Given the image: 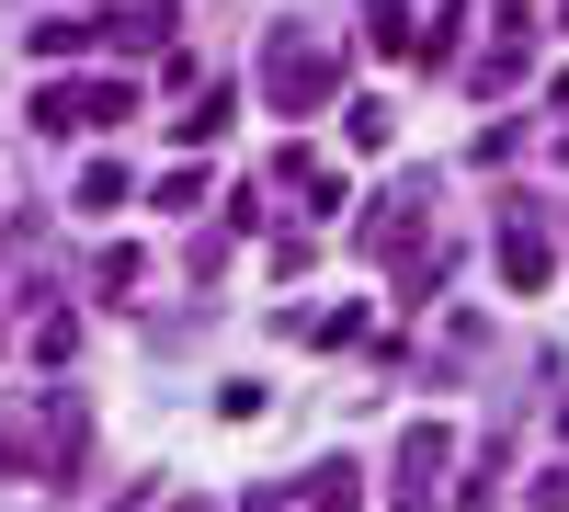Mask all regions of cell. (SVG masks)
Wrapping results in <instances>:
<instances>
[{
    "instance_id": "obj_1",
    "label": "cell",
    "mask_w": 569,
    "mask_h": 512,
    "mask_svg": "<svg viewBox=\"0 0 569 512\" xmlns=\"http://www.w3.org/2000/svg\"><path fill=\"white\" fill-rule=\"evenodd\" d=\"M330 91H342V58H330V34L273 23V34H262V103H273L284 126H308V114H330Z\"/></svg>"
},
{
    "instance_id": "obj_2",
    "label": "cell",
    "mask_w": 569,
    "mask_h": 512,
    "mask_svg": "<svg viewBox=\"0 0 569 512\" xmlns=\"http://www.w3.org/2000/svg\"><path fill=\"white\" fill-rule=\"evenodd\" d=\"M433 251V171H399L388 194L365 205V262H388V285Z\"/></svg>"
},
{
    "instance_id": "obj_3",
    "label": "cell",
    "mask_w": 569,
    "mask_h": 512,
    "mask_svg": "<svg viewBox=\"0 0 569 512\" xmlns=\"http://www.w3.org/2000/svg\"><path fill=\"white\" fill-rule=\"evenodd\" d=\"M490 273H501L512 297H547V285H558V251H547L536 194H501V251H490Z\"/></svg>"
},
{
    "instance_id": "obj_4",
    "label": "cell",
    "mask_w": 569,
    "mask_h": 512,
    "mask_svg": "<svg viewBox=\"0 0 569 512\" xmlns=\"http://www.w3.org/2000/svg\"><path fill=\"white\" fill-rule=\"evenodd\" d=\"M445 468H456V433L445 422H410L399 433V512H445Z\"/></svg>"
},
{
    "instance_id": "obj_5",
    "label": "cell",
    "mask_w": 569,
    "mask_h": 512,
    "mask_svg": "<svg viewBox=\"0 0 569 512\" xmlns=\"http://www.w3.org/2000/svg\"><path fill=\"white\" fill-rule=\"evenodd\" d=\"M34 422H46V479L69 490V479L91 468V399H80V388H58V399L34 410Z\"/></svg>"
},
{
    "instance_id": "obj_6",
    "label": "cell",
    "mask_w": 569,
    "mask_h": 512,
    "mask_svg": "<svg viewBox=\"0 0 569 512\" xmlns=\"http://www.w3.org/2000/svg\"><path fill=\"white\" fill-rule=\"evenodd\" d=\"M182 34V0H126V12H91V46H114V58H149V46Z\"/></svg>"
},
{
    "instance_id": "obj_7",
    "label": "cell",
    "mask_w": 569,
    "mask_h": 512,
    "mask_svg": "<svg viewBox=\"0 0 569 512\" xmlns=\"http://www.w3.org/2000/svg\"><path fill=\"white\" fill-rule=\"evenodd\" d=\"M171 126H182V149H217V137L240 126V91H228V80H206V91H182V114H171Z\"/></svg>"
},
{
    "instance_id": "obj_8",
    "label": "cell",
    "mask_w": 569,
    "mask_h": 512,
    "mask_svg": "<svg viewBox=\"0 0 569 512\" xmlns=\"http://www.w3.org/2000/svg\"><path fill=\"white\" fill-rule=\"evenodd\" d=\"M297 501L308 512H365V468H353V455H319V468L297 479Z\"/></svg>"
},
{
    "instance_id": "obj_9",
    "label": "cell",
    "mask_w": 569,
    "mask_h": 512,
    "mask_svg": "<svg viewBox=\"0 0 569 512\" xmlns=\"http://www.w3.org/2000/svg\"><path fill=\"white\" fill-rule=\"evenodd\" d=\"M467 91H479V103H512V91H525V34H490V58L467 69Z\"/></svg>"
},
{
    "instance_id": "obj_10",
    "label": "cell",
    "mask_w": 569,
    "mask_h": 512,
    "mask_svg": "<svg viewBox=\"0 0 569 512\" xmlns=\"http://www.w3.org/2000/svg\"><path fill=\"white\" fill-rule=\"evenodd\" d=\"M0 479H46V422L0 410Z\"/></svg>"
},
{
    "instance_id": "obj_11",
    "label": "cell",
    "mask_w": 569,
    "mask_h": 512,
    "mask_svg": "<svg viewBox=\"0 0 569 512\" xmlns=\"http://www.w3.org/2000/svg\"><path fill=\"white\" fill-rule=\"evenodd\" d=\"M137 114V80H80V126H126Z\"/></svg>"
},
{
    "instance_id": "obj_12",
    "label": "cell",
    "mask_w": 569,
    "mask_h": 512,
    "mask_svg": "<svg viewBox=\"0 0 569 512\" xmlns=\"http://www.w3.org/2000/svg\"><path fill=\"white\" fill-rule=\"evenodd\" d=\"M126 194H137V171H114V160H103V171H80V194H69V205H80V217H114Z\"/></svg>"
},
{
    "instance_id": "obj_13",
    "label": "cell",
    "mask_w": 569,
    "mask_h": 512,
    "mask_svg": "<svg viewBox=\"0 0 569 512\" xmlns=\"http://www.w3.org/2000/svg\"><path fill=\"white\" fill-rule=\"evenodd\" d=\"M456 46H467V0H445V12L421 23V69H456Z\"/></svg>"
},
{
    "instance_id": "obj_14",
    "label": "cell",
    "mask_w": 569,
    "mask_h": 512,
    "mask_svg": "<svg viewBox=\"0 0 569 512\" xmlns=\"http://www.w3.org/2000/svg\"><path fill=\"white\" fill-rule=\"evenodd\" d=\"M342 137H353V149H388V91H353V103H342Z\"/></svg>"
},
{
    "instance_id": "obj_15",
    "label": "cell",
    "mask_w": 569,
    "mask_h": 512,
    "mask_svg": "<svg viewBox=\"0 0 569 512\" xmlns=\"http://www.w3.org/2000/svg\"><path fill=\"white\" fill-rule=\"evenodd\" d=\"M69 353H80V319H69V308H46V319H34V364H46V377H58Z\"/></svg>"
},
{
    "instance_id": "obj_16",
    "label": "cell",
    "mask_w": 569,
    "mask_h": 512,
    "mask_svg": "<svg viewBox=\"0 0 569 512\" xmlns=\"http://www.w3.org/2000/svg\"><path fill=\"white\" fill-rule=\"evenodd\" d=\"M490 501H501V444H490V455H479V468H467V479H456V501H445V512H490Z\"/></svg>"
},
{
    "instance_id": "obj_17",
    "label": "cell",
    "mask_w": 569,
    "mask_h": 512,
    "mask_svg": "<svg viewBox=\"0 0 569 512\" xmlns=\"http://www.w3.org/2000/svg\"><path fill=\"white\" fill-rule=\"evenodd\" d=\"M149 205H171V217H194V205H206V171H194V160H182V171H160V182H149Z\"/></svg>"
},
{
    "instance_id": "obj_18",
    "label": "cell",
    "mask_w": 569,
    "mask_h": 512,
    "mask_svg": "<svg viewBox=\"0 0 569 512\" xmlns=\"http://www.w3.org/2000/svg\"><path fill=\"white\" fill-rule=\"evenodd\" d=\"M137 273H149V251H126V240H114L103 262H91V297H126V285H137Z\"/></svg>"
},
{
    "instance_id": "obj_19",
    "label": "cell",
    "mask_w": 569,
    "mask_h": 512,
    "mask_svg": "<svg viewBox=\"0 0 569 512\" xmlns=\"http://www.w3.org/2000/svg\"><path fill=\"white\" fill-rule=\"evenodd\" d=\"M91 46V12H58V23H34V58H80Z\"/></svg>"
},
{
    "instance_id": "obj_20",
    "label": "cell",
    "mask_w": 569,
    "mask_h": 512,
    "mask_svg": "<svg viewBox=\"0 0 569 512\" xmlns=\"http://www.w3.org/2000/svg\"><path fill=\"white\" fill-rule=\"evenodd\" d=\"M365 331H376V308H319L308 319V342H365Z\"/></svg>"
},
{
    "instance_id": "obj_21",
    "label": "cell",
    "mask_w": 569,
    "mask_h": 512,
    "mask_svg": "<svg viewBox=\"0 0 569 512\" xmlns=\"http://www.w3.org/2000/svg\"><path fill=\"white\" fill-rule=\"evenodd\" d=\"M365 34L388 46V58H399V46H410V0H365Z\"/></svg>"
},
{
    "instance_id": "obj_22",
    "label": "cell",
    "mask_w": 569,
    "mask_h": 512,
    "mask_svg": "<svg viewBox=\"0 0 569 512\" xmlns=\"http://www.w3.org/2000/svg\"><path fill=\"white\" fill-rule=\"evenodd\" d=\"M536 512H569V468H536Z\"/></svg>"
},
{
    "instance_id": "obj_23",
    "label": "cell",
    "mask_w": 569,
    "mask_h": 512,
    "mask_svg": "<svg viewBox=\"0 0 569 512\" xmlns=\"http://www.w3.org/2000/svg\"><path fill=\"white\" fill-rule=\"evenodd\" d=\"M240 512H308V501H297V490H251Z\"/></svg>"
},
{
    "instance_id": "obj_24",
    "label": "cell",
    "mask_w": 569,
    "mask_h": 512,
    "mask_svg": "<svg viewBox=\"0 0 569 512\" xmlns=\"http://www.w3.org/2000/svg\"><path fill=\"white\" fill-rule=\"evenodd\" d=\"M490 23H501V34H525V0H490Z\"/></svg>"
},
{
    "instance_id": "obj_25",
    "label": "cell",
    "mask_w": 569,
    "mask_h": 512,
    "mask_svg": "<svg viewBox=\"0 0 569 512\" xmlns=\"http://www.w3.org/2000/svg\"><path fill=\"white\" fill-rule=\"evenodd\" d=\"M547 103H558V126H569V69H558V80H547Z\"/></svg>"
},
{
    "instance_id": "obj_26",
    "label": "cell",
    "mask_w": 569,
    "mask_h": 512,
    "mask_svg": "<svg viewBox=\"0 0 569 512\" xmlns=\"http://www.w3.org/2000/svg\"><path fill=\"white\" fill-rule=\"evenodd\" d=\"M171 512H217V501H171Z\"/></svg>"
},
{
    "instance_id": "obj_27",
    "label": "cell",
    "mask_w": 569,
    "mask_h": 512,
    "mask_svg": "<svg viewBox=\"0 0 569 512\" xmlns=\"http://www.w3.org/2000/svg\"><path fill=\"white\" fill-rule=\"evenodd\" d=\"M558 34H569V0H558Z\"/></svg>"
},
{
    "instance_id": "obj_28",
    "label": "cell",
    "mask_w": 569,
    "mask_h": 512,
    "mask_svg": "<svg viewBox=\"0 0 569 512\" xmlns=\"http://www.w3.org/2000/svg\"><path fill=\"white\" fill-rule=\"evenodd\" d=\"M558 433H569V410H558Z\"/></svg>"
}]
</instances>
